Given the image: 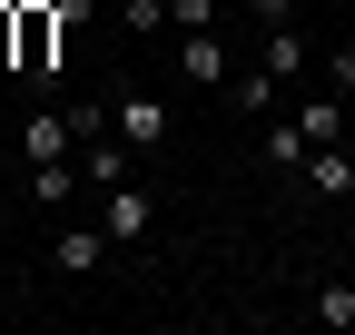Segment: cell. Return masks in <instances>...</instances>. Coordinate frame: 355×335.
<instances>
[{"label": "cell", "instance_id": "cell-1", "mask_svg": "<svg viewBox=\"0 0 355 335\" xmlns=\"http://www.w3.org/2000/svg\"><path fill=\"white\" fill-rule=\"evenodd\" d=\"M60 10H50V0H30V10H20V50H10V69L20 79H50V60H60Z\"/></svg>", "mask_w": 355, "mask_h": 335}, {"label": "cell", "instance_id": "cell-2", "mask_svg": "<svg viewBox=\"0 0 355 335\" xmlns=\"http://www.w3.org/2000/svg\"><path fill=\"white\" fill-rule=\"evenodd\" d=\"M168 129H178V118H168L158 89H128V99H119V148H158Z\"/></svg>", "mask_w": 355, "mask_h": 335}, {"label": "cell", "instance_id": "cell-3", "mask_svg": "<svg viewBox=\"0 0 355 335\" xmlns=\"http://www.w3.org/2000/svg\"><path fill=\"white\" fill-rule=\"evenodd\" d=\"M99 227H109L119 246H139V237L158 227V207H148V188H128V178H119V188H109V217H99Z\"/></svg>", "mask_w": 355, "mask_h": 335}, {"label": "cell", "instance_id": "cell-4", "mask_svg": "<svg viewBox=\"0 0 355 335\" xmlns=\"http://www.w3.org/2000/svg\"><path fill=\"white\" fill-rule=\"evenodd\" d=\"M306 188H316V197H355V158L326 138V148H306Z\"/></svg>", "mask_w": 355, "mask_h": 335}, {"label": "cell", "instance_id": "cell-5", "mask_svg": "<svg viewBox=\"0 0 355 335\" xmlns=\"http://www.w3.org/2000/svg\"><path fill=\"white\" fill-rule=\"evenodd\" d=\"M296 138H306V148L345 138V99H336V89H326V99H296Z\"/></svg>", "mask_w": 355, "mask_h": 335}, {"label": "cell", "instance_id": "cell-6", "mask_svg": "<svg viewBox=\"0 0 355 335\" xmlns=\"http://www.w3.org/2000/svg\"><path fill=\"white\" fill-rule=\"evenodd\" d=\"M109 257V227H60V276H99Z\"/></svg>", "mask_w": 355, "mask_h": 335}, {"label": "cell", "instance_id": "cell-7", "mask_svg": "<svg viewBox=\"0 0 355 335\" xmlns=\"http://www.w3.org/2000/svg\"><path fill=\"white\" fill-rule=\"evenodd\" d=\"M217 69H227V50H217V30H188V50H178V79H198V89H217Z\"/></svg>", "mask_w": 355, "mask_h": 335}, {"label": "cell", "instance_id": "cell-8", "mask_svg": "<svg viewBox=\"0 0 355 335\" xmlns=\"http://www.w3.org/2000/svg\"><path fill=\"white\" fill-rule=\"evenodd\" d=\"M69 138H79V129H60L50 109H30V118H20V148H30V158H60Z\"/></svg>", "mask_w": 355, "mask_h": 335}, {"label": "cell", "instance_id": "cell-9", "mask_svg": "<svg viewBox=\"0 0 355 335\" xmlns=\"http://www.w3.org/2000/svg\"><path fill=\"white\" fill-rule=\"evenodd\" d=\"M69 188H79L69 158H30V197H40V207H69Z\"/></svg>", "mask_w": 355, "mask_h": 335}, {"label": "cell", "instance_id": "cell-10", "mask_svg": "<svg viewBox=\"0 0 355 335\" xmlns=\"http://www.w3.org/2000/svg\"><path fill=\"white\" fill-rule=\"evenodd\" d=\"M306 316H316V325H355V286H345V276H326L316 296H306Z\"/></svg>", "mask_w": 355, "mask_h": 335}, {"label": "cell", "instance_id": "cell-11", "mask_svg": "<svg viewBox=\"0 0 355 335\" xmlns=\"http://www.w3.org/2000/svg\"><path fill=\"white\" fill-rule=\"evenodd\" d=\"M266 69H277V79H296V69H306V39H296L286 20H277V30H266Z\"/></svg>", "mask_w": 355, "mask_h": 335}, {"label": "cell", "instance_id": "cell-12", "mask_svg": "<svg viewBox=\"0 0 355 335\" xmlns=\"http://www.w3.org/2000/svg\"><path fill=\"white\" fill-rule=\"evenodd\" d=\"M237 109H247V118L277 109V69H237Z\"/></svg>", "mask_w": 355, "mask_h": 335}, {"label": "cell", "instance_id": "cell-13", "mask_svg": "<svg viewBox=\"0 0 355 335\" xmlns=\"http://www.w3.org/2000/svg\"><path fill=\"white\" fill-rule=\"evenodd\" d=\"M266 168H306V138H296V118H277V129H266Z\"/></svg>", "mask_w": 355, "mask_h": 335}, {"label": "cell", "instance_id": "cell-14", "mask_svg": "<svg viewBox=\"0 0 355 335\" xmlns=\"http://www.w3.org/2000/svg\"><path fill=\"white\" fill-rule=\"evenodd\" d=\"M69 129H79V138H109V129H119V109H99V99H79V109H69Z\"/></svg>", "mask_w": 355, "mask_h": 335}, {"label": "cell", "instance_id": "cell-15", "mask_svg": "<svg viewBox=\"0 0 355 335\" xmlns=\"http://www.w3.org/2000/svg\"><path fill=\"white\" fill-rule=\"evenodd\" d=\"M168 20L178 30H217V0H168Z\"/></svg>", "mask_w": 355, "mask_h": 335}, {"label": "cell", "instance_id": "cell-16", "mask_svg": "<svg viewBox=\"0 0 355 335\" xmlns=\"http://www.w3.org/2000/svg\"><path fill=\"white\" fill-rule=\"evenodd\" d=\"M326 89H336V99H355V50H326Z\"/></svg>", "mask_w": 355, "mask_h": 335}, {"label": "cell", "instance_id": "cell-17", "mask_svg": "<svg viewBox=\"0 0 355 335\" xmlns=\"http://www.w3.org/2000/svg\"><path fill=\"white\" fill-rule=\"evenodd\" d=\"M50 10H60V20H89V10H99V0H50Z\"/></svg>", "mask_w": 355, "mask_h": 335}]
</instances>
